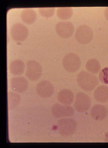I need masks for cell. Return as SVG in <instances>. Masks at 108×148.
<instances>
[{"label": "cell", "mask_w": 108, "mask_h": 148, "mask_svg": "<svg viewBox=\"0 0 108 148\" xmlns=\"http://www.w3.org/2000/svg\"><path fill=\"white\" fill-rule=\"evenodd\" d=\"M90 114L92 118L95 120L101 121L106 117L107 110L104 106L96 104L94 105L91 108Z\"/></svg>", "instance_id": "obj_12"}, {"label": "cell", "mask_w": 108, "mask_h": 148, "mask_svg": "<svg viewBox=\"0 0 108 148\" xmlns=\"http://www.w3.org/2000/svg\"><path fill=\"white\" fill-rule=\"evenodd\" d=\"M28 34L27 27L23 24L17 23L11 27L10 34L12 38L17 41H22L27 38Z\"/></svg>", "instance_id": "obj_7"}, {"label": "cell", "mask_w": 108, "mask_h": 148, "mask_svg": "<svg viewBox=\"0 0 108 148\" xmlns=\"http://www.w3.org/2000/svg\"><path fill=\"white\" fill-rule=\"evenodd\" d=\"M58 130L62 136H67L75 132L77 124L75 121L71 118H63L59 119L58 123Z\"/></svg>", "instance_id": "obj_3"}, {"label": "cell", "mask_w": 108, "mask_h": 148, "mask_svg": "<svg viewBox=\"0 0 108 148\" xmlns=\"http://www.w3.org/2000/svg\"><path fill=\"white\" fill-rule=\"evenodd\" d=\"M56 13L60 19L66 20L71 18L73 15V11L70 7H59L57 10Z\"/></svg>", "instance_id": "obj_18"}, {"label": "cell", "mask_w": 108, "mask_h": 148, "mask_svg": "<svg viewBox=\"0 0 108 148\" xmlns=\"http://www.w3.org/2000/svg\"><path fill=\"white\" fill-rule=\"evenodd\" d=\"M77 81L82 89L88 92L93 90L99 83L98 78L95 76L83 70L78 74Z\"/></svg>", "instance_id": "obj_1"}, {"label": "cell", "mask_w": 108, "mask_h": 148, "mask_svg": "<svg viewBox=\"0 0 108 148\" xmlns=\"http://www.w3.org/2000/svg\"><path fill=\"white\" fill-rule=\"evenodd\" d=\"M91 105L90 99L87 94L83 92L76 94L74 107L77 111L81 113L86 112L90 109Z\"/></svg>", "instance_id": "obj_6"}, {"label": "cell", "mask_w": 108, "mask_h": 148, "mask_svg": "<svg viewBox=\"0 0 108 148\" xmlns=\"http://www.w3.org/2000/svg\"><path fill=\"white\" fill-rule=\"evenodd\" d=\"M10 85L13 91L21 93L26 89L28 85V83L27 80L24 77H15L10 79Z\"/></svg>", "instance_id": "obj_11"}, {"label": "cell", "mask_w": 108, "mask_h": 148, "mask_svg": "<svg viewBox=\"0 0 108 148\" xmlns=\"http://www.w3.org/2000/svg\"><path fill=\"white\" fill-rule=\"evenodd\" d=\"M74 95L71 90L64 89L60 90L57 95L58 101L62 104L70 105L73 103L74 99Z\"/></svg>", "instance_id": "obj_13"}, {"label": "cell", "mask_w": 108, "mask_h": 148, "mask_svg": "<svg viewBox=\"0 0 108 148\" xmlns=\"http://www.w3.org/2000/svg\"><path fill=\"white\" fill-rule=\"evenodd\" d=\"M55 30L60 37L67 38L72 35L74 28L73 24L70 22L59 21L56 23Z\"/></svg>", "instance_id": "obj_8"}, {"label": "cell", "mask_w": 108, "mask_h": 148, "mask_svg": "<svg viewBox=\"0 0 108 148\" xmlns=\"http://www.w3.org/2000/svg\"><path fill=\"white\" fill-rule=\"evenodd\" d=\"M42 69L40 64L34 60H30L26 63V69L25 75L30 80L35 81L41 76Z\"/></svg>", "instance_id": "obj_5"}, {"label": "cell", "mask_w": 108, "mask_h": 148, "mask_svg": "<svg viewBox=\"0 0 108 148\" xmlns=\"http://www.w3.org/2000/svg\"><path fill=\"white\" fill-rule=\"evenodd\" d=\"M20 16L23 21L27 24L33 23L36 20L37 15L35 11L31 8H25L21 11Z\"/></svg>", "instance_id": "obj_16"}, {"label": "cell", "mask_w": 108, "mask_h": 148, "mask_svg": "<svg viewBox=\"0 0 108 148\" xmlns=\"http://www.w3.org/2000/svg\"><path fill=\"white\" fill-rule=\"evenodd\" d=\"M85 68L87 70L93 74L97 73L101 68V65L96 59L92 58L86 62Z\"/></svg>", "instance_id": "obj_17"}, {"label": "cell", "mask_w": 108, "mask_h": 148, "mask_svg": "<svg viewBox=\"0 0 108 148\" xmlns=\"http://www.w3.org/2000/svg\"><path fill=\"white\" fill-rule=\"evenodd\" d=\"M38 11L40 14L45 17L52 16L55 13L54 7H39Z\"/></svg>", "instance_id": "obj_20"}, {"label": "cell", "mask_w": 108, "mask_h": 148, "mask_svg": "<svg viewBox=\"0 0 108 148\" xmlns=\"http://www.w3.org/2000/svg\"><path fill=\"white\" fill-rule=\"evenodd\" d=\"M99 78L102 83L108 84V67H105L100 71Z\"/></svg>", "instance_id": "obj_21"}, {"label": "cell", "mask_w": 108, "mask_h": 148, "mask_svg": "<svg viewBox=\"0 0 108 148\" xmlns=\"http://www.w3.org/2000/svg\"><path fill=\"white\" fill-rule=\"evenodd\" d=\"M95 99L98 102L104 103L108 101V86L102 85L95 90L94 93Z\"/></svg>", "instance_id": "obj_14"}, {"label": "cell", "mask_w": 108, "mask_h": 148, "mask_svg": "<svg viewBox=\"0 0 108 148\" xmlns=\"http://www.w3.org/2000/svg\"><path fill=\"white\" fill-rule=\"evenodd\" d=\"M51 112L54 117L60 118L72 116L74 113V110L71 106L57 103L52 107Z\"/></svg>", "instance_id": "obj_9"}, {"label": "cell", "mask_w": 108, "mask_h": 148, "mask_svg": "<svg viewBox=\"0 0 108 148\" xmlns=\"http://www.w3.org/2000/svg\"><path fill=\"white\" fill-rule=\"evenodd\" d=\"M93 36L92 29L89 26L85 24L79 26L75 34V38L77 41L84 44L90 42L92 40Z\"/></svg>", "instance_id": "obj_4"}, {"label": "cell", "mask_w": 108, "mask_h": 148, "mask_svg": "<svg viewBox=\"0 0 108 148\" xmlns=\"http://www.w3.org/2000/svg\"><path fill=\"white\" fill-rule=\"evenodd\" d=\"M8 97V105L10 108L14 107L17 105L19 102L20 96L14 92H9Z\"/></svg>", "instance_id": "obj_19"}, {"label": "cell", "mask_w": 108, "mask_h": 148, "mask_svg": "<svg viewBox=\"0 0 108 148\" xmlns=\"http://www.w3.org/2000/svg\"><path fill=\"white\" fill-rule=\"evenodd\" d=\"M104 14L105 18L108 21V7L105 8L104 11Z\"/></svg>", "instance_id": "obj_22"}, {"label": "cell", "mask_w": 108, "mask_h": 148, "mask_svg": "<svg viewBox=\"0 0 108 148\" xmlns=\"http://www.w3.org/2000/svg\"><path fill=\"white\" fill-rule=\"evenodd\" d=\"M25 68L24 63L21 61L14 60L11 61L9 66L10 72L12 75H21L24 72Z\"/></svg>", "instance_id": "obj_15"}, {"label": "cell", "mask_w": 108, "mask_h": 148, "mask_svg": "<svg viewBox=\"0 0 108 148\" xmlns=\"http://www.w3.org/2000/svg\"><path fill=\"white\" fill-rule=\"evenodd\" d=\"M36 90L38 95L44 98L50 97L54 92L53 84L49 81L46 80H42L38 83L36 85Z\"/></svg>", "instance_id": "obj_10"}, {"label": "cell", "mask_w": 108, "mask_h": 148, "mask_svg": "<svg viewBox=\"0 0 108 148\" xmlns=\"http://www.w3.org/2000/svg\"><path fill=\"white\" fill-rule=\"evenodd\" d=\"M79 57L75 53H70L66 54L62 60L63 66L67 71L73 73L78 70L81 65Z\"/></svg>", "instance_id": "obj_2"}]
</instances>
